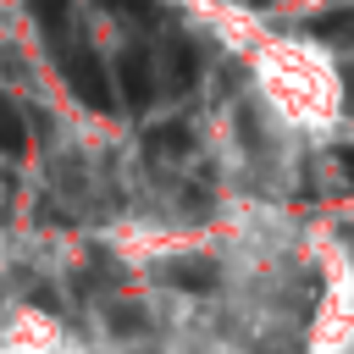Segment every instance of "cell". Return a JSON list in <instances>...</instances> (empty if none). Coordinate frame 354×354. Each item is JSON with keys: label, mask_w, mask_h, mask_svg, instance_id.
<instances>
[{"label": "cell", "mask_w": 354, "mask_h": 354, "mask_svg": "<svg viewBox=\"0 0 354 354\" xmlns=\"http://www.w3.org/2000/svg\"><path fill=\"white\" fill-rule=\"evenodd\" d=\"M55 61H61V77H66V88L77 94V105H88V111H116L111 72L100 66V55H94L88 44H72V50H61Z\"/></svg>", "instance_id": "obj_1"}, {"label": "cell", "mask_w": 354, "mask_h": 354, "mask_svg": "<svg viewBox=\"0 0 354 354\" xmlns=\"http://www.w3.org/2000/svg\"><path fill=\"white\" fill-rule=\"evenodd\" d=\"M116 83H122V100L133 111H144L155 100V66H149V55L144 50H122L116 55Z\"/></svg>", "instance_id": "obj_2"}, {"label": "cell", "mask_w": 354, "mask_h": 354, "mask_svg": "<svg viewBox=\"0 0 354 354\" xmlns=\"http://www.w3.org/2000/svg\"><path fill=\"white\" fill-rule=\"evenodd\" d=\"M194 72H199V61H194V44L171 39V44H166V88H171V94L194 88Z\"/></svg>", "instance_id": "obj_3"}, {"label": "cell", "mask_w": 354, "mask_h": 354, "mask_svg": "<svg viewBox=\"0 0 354 354\" xmlns=\"http://www.w3.org/2000/svg\"><path fill=\"white\" fill-rule=\"evenodd\" d=\"M144 149H149V155H160V160H166V155H183V149H188V127H177V122L149 127V133H144Z\"/></svg>", "instance_id": "obj_4"}, {"label": "cell", "mask_w": 354, "mask_h": 354, "mask_svg": "<svg viewBox=\"0 0 354 354\" xmlns=\"http://www.w3.org/2000/svg\"><path fill=\"white\" fill-rule=\"evenodd\" d=\"M28 149V127L11 105H0V155H22Z\"/></svg>", "instance_id": "obj_5"}, {"label": "cell", "mask_w": 354, "mask_h": 354, "mask_svg": "<svg viewBox=\"0 0 354 354\" xmlns=\"http://www.w3.org/2000/svg\"><path fill=\"white\" fill-rule=\"evenodd\" d=\"M310 33L315 39H348L354 33V11H321V17H310Z\"/></svg>", "instance_id": "obj_6"}, {"label": "cell", "mask_w": 354, "mask_h": 354, "mask_svg": "<svg viewBox=\"0 0 354 354\" xmlns=\"http://www.w3.org/2000/svg\"><path fill=\"white\" fill-rule=\"evenodd\" d=\"M28 6H33V22H39L50 39L66 33V0H28Z\"/></svg>", "instance_id": "obj_7"}, {"label": "cell", "mask_w": 354, "mask_h": 354, "mask_svg": "<svg viewBox=\"0 0 354 354\" xmlns=\"http://www.w3.org/2000/svg\"><path fill=\"white\" fill-rule=\"evenodd\" d=\"M100 6L116 11V17H127V22H138V28L155 22V0H100Z\"/></svg>", "instance_id": "obj_8"}, {"label": "cell", "mask_w": 354, "mask_h": 354, "mask_svg": "<svg viewBox=\"0 0 354 354\" xmlns=\"http://www.w3.org/2000/svg\"><path fill=\"white\" fill-rule=\"evenodd\" d=\"M337 160H343V171H348V183H354V144H348V149H343Z\"/></svg>", "instance_id": "obj_9"}, {"label": "cell", "mask_w": 354, "mask_h": 354, "mask_svg": "<svg viewBox=\"0 0 354 354\" xmlns=\"http://www.w3.org/2000/svg\"><path fill=\"white\" fill-rule=\"evenodd\" d=\"M343 83H348V111H354V66H343Z\"/></svg>", "instance_id": "obj_10"}, {"label": "cell", "mask_w": 354, "mask_h": 354, "mask_svg": "<svg viewBox=\"0 0 354 354\" xmlns=\"http://www.w3.org/2000/svg\"><path fill=\"white\" fill-rule=\"evenodd\" d=\"M249 6H266V0H249Z\"/></svg>", "instance_id": "obj_11"}]
</instances>
